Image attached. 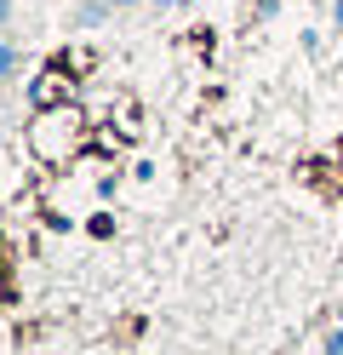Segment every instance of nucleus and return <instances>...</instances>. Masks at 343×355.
I'll use <instances>...</instances> for the list:
<instances>
[{"instance_id": "1", "label": "nucleus", "mask_w": 343, "mask_h": 355, "mask_svg": "<svg viewBox=\"0 0 343 355\" xmlns=\"http://www.w3.org/2000/svg\"><path fill=\"white\" fill-rule=\"evenodd\" d=\"M12 75H17V46L0 40V80H12Z\"/></svg>"}, {"instance_id": "2", "label": "nucleus", "mask_w": 343, "mask_h": 355, "mask_svg": "<svg viewBox=\"0 0 343 355\" xmlns=\"http://www.w3.org/2000/svg\"><path fill=\"white\" fill-rule=\"evenodd\" d=\"M103 12H109V0H91V6H80V24H86V29L103 24Z\"/></svg>"}, {"instance_id": "3", "label": "nucleus", "mask_w": 343, "mask_h": 355, "mask_svg": "<svg viewBox=\"0 0 343 355\" xmlns=\"http://www.w3.org/2000/svg\"><path fill=\"white\" fill-rule=\"evenodd\" d=\"M320 355H343V321L326 332V344H320Z\"/></svg>"}, {"instance_id": "4", "label": "nucleus", "mask_w": 343, "mask_h": 355, "mask_svg": "<svg viewBox=\"0 0 343 355\" xmlns=\"http://www.w3.org/2000/svg\"><path fill=\"white\" fill-rule=\"evenodd\" d=\"M17 12V0H0V24H6V17Z\"/></svg>"}, {"instance_id": "5", "label": "nucleus", "mask_w": 343, "mask_h": 355, "mask_svg": "<svg viewBox=\"0 0 343 355\" xmlns=\"http://www.w3.org/2000/svg\"><path fill=\"white\" fill-rule=\"evenodd\" d=\"M332 24H337V29H343V0H332Z\"/></svg>"}, {"instance_id": "6", "label": "nucleus", "mask_w": 343, "mask_h": 355, "mask_svg": "<svg viewBox=\"0 0 343 355\" xmlns=\"http://www.w3.org/2000/svg\"><path fill=\"white\" fill-rule=\"evenodd\" d=\"M109 6H137V0H109Z\"/></svg>"}, {"instance_id": "7", "label": "nucleus", "mask_w": 343, "mask_h": 355, "mask_svg": "<svg viewBox=\"0 0 343 355\" xmlns=\"http://www.w3.org/2000/svg\"><path fill=\"white\" fill-rule=\"evenodd\" d=\"M155 6H177V0H155Z\"/></svg>"}, {"instance_id": "8", "label": "nucleus", "mask_w": 343, "mask_h": 355, "mask_svg": "<svg viewBox=\"0 0 343 355\" xmlns=\"http://www.w3.org/2000/svg\"><path fill=\"white\" fill-rule=\"evenodd\" d=\"M337 321H343V309H337Z\"/></svg>"}]
</instances>
